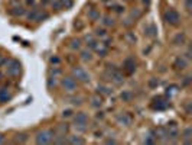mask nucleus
<instances>
[{
  "instance_id": "obj_1",
  "label": "nucleus",
  "mask_w": 192,
  "mask_h": 145,
  "mask_svg": "<svg viewBox=\"0 0 192 145\" xmlns=\"http://www.w3.org/2000/svg\"><path fill=\"white\" fill-rule=\"evenodd\" d=\"M55 138V134L52 129H43L38 132L36 135V144H51Z\"/></svg>"
},
{
  "instance_id": "obj_2",
  "label": "nucleus",
  "mask_w": 192,
  "mask_h": 145,
  "mask_svg": "<svg viewBox=\"0 0 192 145\" xmlns=\"http://www.w3.org/2000/svg\"><path fill=\"white\" fill-rule=\"evenodd\" d=\"M163 19L166 20V23L172 25V26H176L181 22V14L178 13V10L175 9H168L163 14Z\"/></svg>"
},
{
  "instance_id": "obj_3",
  "label": "nucleus",
  "mask_w": 192,
  "mask_h": 145,
  "mask_svg": "<svg viewBox=\"0 0 192 145\" xmlns=\"http://www.w3.org/2000/svg\"><path fill=\"white\" fill-rule=\"evenodd\" d=\"M87 125H88V116L85 115L84 112L77 113V115H75V118H74V126H75V129L85 130V129H87Z\"/></svg>"
},
{
  "instance_id": "obj_4",
  "label": "nucleus",
  "mask_w": 192,
  "mask_h": 145,
  "mask_svg": "<svg viewBox=\"0 0 192 145\" xmlns=\"http://www.w3.org/2000/svg\"><path fill=\"white\" fill-rule=\"evenodd\" d=\"M20 63L16 61V60H9L7 61V67H6V74L9 76V77H16L20 74Z\"/></svg>"
},
{
  "instance_id": "obj_5",
  "label": "nucleus",
  "mask_w": 192,
  "mask_h": 145,
  "mask_svg": "<svg viewBox=\"0 0 192 145\" xmlns=\"http://www.w3.org/2000/svg\"><path fill=\"white\" fill-rule=\"evenodd\" d=\"M72 77H74L77 81H82V83H88L90 81V74L85 71L84 68H81V67L72 68Z\"/></svg>"
},
{
  "instance_id": "obj_6",
  "label": "nucleus",
  "mask_w": 192,
  "mask_h": 145,
  "mask_svg": "<svg viewBox=\"0 0 192 145\" xmlns=\"http://www.w3.org/2000/svg\"><path fill=\"white\" fill-rule=\"evenodd\" d=\"M65 92H75L77 90V80L74 77H64L61 81Z\"/></svg>"
},
{
  "instance_id": "obj_7",
  "label": "nucleus",
  "mask_w": 192,
  "mask_h": 145,
  "mask_svg": "<svg viewBox=\"0 0 192 145\" xmlns=\"http://www.w3.org/2000/svg\"><path fill=\"white\" fill-rule=\"evenodd\" d=\"M48 18V13H45V12H41V10L38 9H32L30 12L28 13V19L29 20H36V22H41L42 19H46Z\"/></svg>"
},
{
  "instance_id": "obj_8",
  "label": "nucleus",
  "mask_w": 192,
  "mask_h": 145,
  "mask_svg": "<svg viewBox=\"0 0 192 145\" xmlns=\"http://www.w3.org/2000/svg\"><path fill=\"white\" fill-rule=\"evenodd\" d=\"M174 67H175V70H181V71H182V70H185V68L188 67V61L183 57H179L175 60Z\"/></svg>"
},
{
  "instance_id": "obj_9",
  "label": "nucleus",
  "mask_w": 192,
  "mask_h": 145,
  "mask_svg": "<svg viewBox=\"0 0 192 145\" xmlns=\"http://www.w3.org/2000/svg\"><path fill=\"white\" fill-rule=\"evenodd\" d=\"M124 68H126L127 72H133L136 70V61H134V58H126V61H124Z\"/></svg>"
},
{
  "instance_id": "obj_10",
  "label": "nucleus",
  "mask_w": 192,
  "mask_h": 145,
  "mask_svg": "<svg viewBox=\"0 0 192 145\" xmlns=\"http://www.w3.org/2000/svg\"><path fill=\"white\" fill-rule=\"evenodd\" d=\"M155 102H158V103H153V105H152V106H153V109L163 110V109H166V107H168V102L163 100V97H158V99H155Z\"/></svg>"
},
{
  "instance_id": "obj_11",
  "label": "nucleus",
  "mask_w": 192,
  "mask_h": 145,
  "mask_svg": "<svg viewBox=\"0 0 192 145\" xmlns=\"http://www.w3.org/2000/svg\"><path fill=\"white\" fill-rule=\"evenodd\" d=\"M10 97L12 94H10L9 89H6V87L0 89V103H6L7 100H10Z\"/></svg>"
},
{
  "instance_id": "obj_12",
  "label": "nucleus",
  "mask_w": 192,
  "mask_h": 145,
  "mask_svg": "<svg viewBox=\"0 0 192 145\" xmlns=\"http://www.w3.org/2000/svg\"><path fill=\"white\" fill-rule=\"evenodd\" d=\"M118 122L124 126H129L131 123V116H129L127 113H123V115L118 116Z\"/></svg>"
},
{
  "instance_id": "obj_13",
  "label": "nucleus",
  "mask_w": 192,
  "mask_h": 145,
  "mask_svg": "<svg viewBox=\"0 0 192 145\" xmlns=\"http://www.w3.org/2000/svg\"><path fill=\"white\" fill-rule=\"evenodd\" d=\"M111 78H113V81L116 83V84H122V83L124 81V77H123V74L120 71H114V72H113Z\"/></svg>"
},
{
  "instance_id": "obj_14",
  "label": "nucleus",
  "mask_w": 192,
  "mask_h": 145,
  "mask_svg": "<svg viewBox=\"0 0 192 145\" xmlns=\"http://www.w3.org/2000/svg\"><path fill=\"white\" fill-rule=\"evenodd\" d=\"M185 39H186L185 34H183V32H181V34H178L176 36H175L172 42H174L175 45H183V44H185Z\"/></svg>"
},
{
  "instance_id": "obj_15",
  "label": "nucleus",
  "mask_w": 192,
  "mask_h": 145,
  "mask_svg": "<svg viewBox=\"0 0 192 145\" xmlns=\"http://www.w3.org/2000/svg\"><path fill=\"white\" fill-rule=\"evenodd\" d=\"M191 135H192V128L191 126H188L186 129L183 130V134H182V136H183V142H185V144H189V142H191Z\"/></svg>"
},
{
  "instance_id": "obj_16",
  "label": "nucleus",
  "mask_w": 192,
  "mask_h": 145,
  "mask_svg": "<svg viewBox=\"0 0 192 145\" xmlns=\"http://www.w3.org/2000/svg\"><path fill=\"white\" fill-rule=\"evenodd\" d=\"M88 18H90V20H98L100 19V12L97 9L88 10Z\"/></svg>"
},
{
  "instance_id": "obj_17",
  "label": "nucleus",
  "mask_w": 192,
  "mask_h": 145,
  "mask_svg": "<svg viewBox=\"0 0 192 145\" xmlns=\"http://www.w3.org/2000/svg\"><path fill=\"white\" fill-rule=\"evenodd\" d=\"M81 60H84V61H91L93 60V54L90 49H84V51H81Z\"/></svg>"
},
{
  "instance_id": "obj_18",
  "label": "nucleus",
  "mask_w": 192,
  "mask_h": 145,
  "mask_svg": "<svg viewBox=\"0 0 192 145\" xmlns=\"http://www.w3.org/2000/svg\"><path fill=\"white\" fill-rule=\"evenodd\" d=\"M10 13L14 14V16H22V14H25V9L22 6H16V7H13L10 10Z\"/></svg>"
},
{
  "instance_id": "obj_19",
  "label": "nucleus",
  "mask_w": 192,
  "mask_h": 145,
  "mask_svg": "<svg viewBox=\"0 0 192 145\" xmlns=\"http://www.w3.org/2000/svg\"><path fill=\"white\" fill-rule=\"evenodd\" d=\"M98 92H101L103 94L108 96V94H111L113 93V90H110V87H107V86H98Z\"/></svg>"
},
{
  "instance_id": "obj_20",
  "label": "nucleus",
  "mask_w": 192,
  "mask_h": 145,
  "mask_svg": "<svg viewBox=\"0 0 192 145\" xmlns=\"http://www.w3.org/2000/svg\"><path fill=\"white\" fill-rule=\"evenodd\" d=\"M70 142H71V144H84L85 141L82 139V138H80V136L75 135V136H71V138H70Z\"/></svg>"
},
{
  "instance_id": "obj_21",
  "label": "nucleus",
  "mask_w": 192,
  "mask_h": 145,
  "mask_svg": "<svg viewBox=\"0 0 192 145\" xmlns=\"http://www.w3.org/2000/svg\"><path fill=\"white\" fill-rule=\"evenodd\" d=\"M28 141V135L26 134H18L16 135V142H26Z\"/></svg>"
},
{
  "instance_id": "obj_22",
  "label": "nucleus",
  "mask_w": 192,
  "mask_h": 145,
  "mask_svg": "<svg viewBox=\"0 0 192 145\" xmlns=\"http://www.w3.org/2000/svg\"><path fill=\"white\" fill-rule=\"evenodd\" d=\"M71 48L72 49H80L81 48V39H72Z\"/></svg>"
},
{
  "instance_id": "obj_23",
  "label": "nucleus",
  "mask_w": 192,
  "mask_h": 145,
  "mask_svg": "<svg viewBox=\"0 0 192 145\" xmlns=\"http://www.w3.org/2000/svg\"><path fill=\"white\" fill-rule=\"evenodd\" d=\"M101 103H103V102H101V97H98V96L93 97V103H91V105H93L94 107H98V106H101Z\"/></svg>"
},
{
  "instance_id": "obj_24",
  "label": "nucleus",
  "mask_w": 192,
  "mask_h": 145,
  "mask_svg": "<svg viewBox=\"0 0 192 145\" xmlns=\"http://www.w3.org/2000/svg\"><path fill=\"white\" fill-rule=\"evenodd\" d=\"M103 23L106 25V26H113L114 25V20H113V18H108V16H106L103 20Z\"/></svg>"
},
{
  "instance_id": "obj_25",
  "label": "nucleus",
  "mask_w": 192,
  "mask_h": 145,
  "mask_svg": "<svg viewBox=\"0 0 192 145\" xmlns=\"http://www.w3.org/2000/svg\"><path fill=\"white\" fill-rule=\"evenodd\" d=\"M185 9H186V12H191V9H192V0H185Z\"/></svg>"
},
{
  "instance_id": "obj_26",
  "label": "nucleus",
  "mask_w": 192,
  "mask_h": 145,
  "mask_svg": "<svg viewBox=\"0 0 192 145\" xmlns=\"http://www.w3.org/2000/svg\"><path fill=\"white\" fill-rule=\"evenodd\" d=\"M95 35H97V36H106V31H104V29H95Z\"/></svg>"
},
{
  "instance_id": "obj_27",
  "label": "nucleus",
  "mask_w": 192,
  "mask_h": 145,
  "mask_svg": "<svg viewBox=\"0 0 192 145\" xmlns=\"http://www.w3.org/2000/svg\"><path fill=\"white\" fill-rule=\"evenodd\" d=\"M71 115H72V110H71V109H66V110L62 112V116H64V118H70Z\"/></svg>"
},
{
  "instance_id": "obj_28",
  "label": "nucleus",
  "mask_w": 192,
  "mask_h": 145,
  "mask_svg": "<svg viewBox=\"0 0 192 145\" xmlns=\"http://www.w3.org/2000/svg\"><path fill=\"white\" fill-rule=\"evenodd\" d=\"M130 97H131V94L130 93H122V99H124V100H130Z\"/></svg>"
},
{
  "instance_id": "obj_29",
  "label": "nucleus",
  "mask_w": 192,
  "mask_h": 145,
  "mask_svg": "<svg viewBox=\"0 0 192 145\" xmlns=\"http://www.w3.org/2000/svg\"><path fill=\"white\" fill-rule=\"evenodd\" d=\"M113 7H114V10H116V12H118V13L124 10V7H123V6H120V5H114Z\"/></svg>"
},
{
  "instance_id": "obj_30",
  "label": "nucleus",
  "mask_w": 192,
  "mask_h": 145,
  "mask_svg": "<svg viewBox=\"0 0 192 145\" xmlns=\"http://www.w3.org/2000/svg\"><path fill=\"white\" fill-rule=\"evenodd\" d=\"M5 142H6L5 135H3V134H0V144H5Z\"/></svg>"
},
{
  "instance_id": "obj_31",
  "label": "nucleus",
  "mask_w": 192,
  "mask_h": 145,
  "mask_svg": "<svg viewBox=\"0 0 192 145\" xmlns=\"http://www.w3.org/2000/svg\"><path fill=\"white\" fill-rule=\"evenodd\" d=\"M51 63H55V64H58V63H59V58H51Z\"/></svg>"
},
{
  "instance_id": "obj_32",
  "label": "nucleus",
  "mask_w": 192,
  "mask_h": 145,
  "mask_svg": "<svg viewBox=\"0 0 192 145\" xmlns=\"http://www.w3.org/2000/svg\"><path fill=\"white\" fill-rule=\"evenodd\" d=\"M107 144H116V141H114V139H108Z\"/></svg>"
},
{
  "instance_id": "obj_33",
  "label": "nucleus",
  "mask_w": 192,
  "mask_h": 145,
  "mask_svg": "<svg viewBox=\"0 0 192 145\" xmlns=\"http://www.w3.org/2000/svg\"><path fill=\"white\" fill-rule=\"evenodd\" d=\"M26 2H28V5H35V2H33V0H26Z\"/></svg>"
},
{
  "instance_id": "obj_34",
  "label": "nucleus",
  "mask_w": 192,
  "mask_h": 145,
  "mask_svg": "<svg viewBox=\"0 0 192 145\" xmlns=\"http://www.w3.org/2000/svg\"><path fill=\"white\" fill-rule=\"evenodd\" d=\"M101 2H110V0H101Z\"/></svg>"
},
{
  "instance_id": "obj_35",
  "label": "nucleus",
  "mask_w": 192,
  "mask_h": 145,
  "mask_svg": "<svg viewBox=\"0 0 192 145\" xmlns=\"http://www.w3.org/2000/svg\"><path fill=\"white\" fill-rule=\"evenodd\" d=\"M2 58H3V57H2V55H0V61H2Z\"/></svg>"
}]
</instances>
